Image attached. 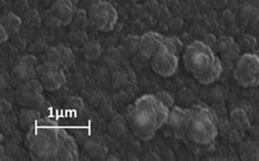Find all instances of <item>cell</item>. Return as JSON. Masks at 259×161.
<instances>
[{"mask_svg": "<svg viewBox=\"0 0 259 161\" xmlns=\"http://www.w3.org/2000/svg\"><path fill=\"white\" fill-rule=\"evenodd\" d=\"M169 111L155 95H145L128 107L127 120L135 135L148 142L167 124Z\"/></svg>", "mask_w": 259, "mask_h": 161, "instance_id": "6da1fadb", "label": "cell"}, {"mask_svg": "<svg viewBox=\"0 0 259 161\" xmlns=\"http://www.w3.org/2000/svg\"><path fill=\"white\" fill-rule=\"evenodd\" d=\"M182 62L186 71L203 86L214 84L223 72L221 59L206 42L195 41L186 46Z\"/></svg>", "mask_w": 259, "mask_h": 161, "instance_id": "7a4b0ae2", "label": "cell"}, {"mask_svg": "<svg viewBox=\"0 0 259 161\" xmlns=\"http://www.w3.org/2000/svg\"><path fill=\"white\" fill-rule=\"evenodd\" d=\"M61 127L55 119L40 117L28 131L26 144L33 160H56Z\"/></svg>", "mask_w": 259, "mask_h": 161, "instance_id": "3957f363", "label": "cell"}, {"mask_svg": "<svg viewBox=\"0 0 259 161\" xmlns=\"http://www.w3.org/2000/svg\"><path fill=\"white\" fill-rule=\"evenodd\" d=\"M219 135V119L210 107L195 104L188 107L185 142L198 146L212 144Z\"/></svg>", "mask_w": 259, "mask_h": 161, "instance_id": "277c9868", "label": "cell"}, {"mask_svg": "<svg viewBox=\"0 0 259 161\" xmlns=\"http://www.w3.org/2000/svg\"><path fill=\"white\" fill-rule=\"evenodd\" d=\"M183 44L176 36H165L164 43L158 53L149 60L152 70L163 78L175 75L180 65V55L183 53Z\"/></svg>", "mask_w": 259, "mask_h": 161, "instance_id": "5b68a950", "label": "cell"}, {"mask_svg": "<svg viewBox=\"0 0 259 161\" xmlns=\"http://www.w3.org/2000/svg\"><path fill=\"white\" fill-rule=\"evenodd\" d=\"M233 77L243 88L259 87V53H245L233 67Z\"/></svg>", "mask_w": 259, "mask_h": 161, "instance_id": "8992f818", "label": "cell"}, {"mask_svg": "<svg viewBox=\"0 0 259 161\" xmlns=\"http://www.w3.org/2000/svg\"><path fill=\"white\" fill-rule=\"evenodd\" d=\"M89 23L101 32H110L118 21V13L115 7L104 0L94 2L88 11Z\"/></svg>", "mask_w": 259, "mask_h": 161, "instance_id": "52a82bcc", "label": "cell"}, {"mask_svg": "<svg viewBox=\"0 0 259 161\" xmlns=\"http://www.w3.org/2000/svg\"><path fill=\"white\" fill-rule=\"evenodd\" d=\"M44 87L38 82L37 78H34L30 82L17 87L16 99L20 106L26 109H36L45 103Z\"/></svg>", "mask_w": 259, "mask_h": 161, "instance_id": "ba28073f", "label": "cell"}, {"mask_svg": "<svg viewBox=\"0 0 259 161\" xmlns=\"http://www.w3.org/2000/svg\"><path fill=\"white\" fill-rule=\"evenodd\" d=\"M36 78L42 84L44 89L50 92L57 91L60 88H63L67 82L65 69L49 62L37 65Z\"/></svg>", "mask_w": 259, "mask_h": 161, "instance_id": "9c48e42d", "label": "cell"}, {"mask_svg": "<svg viewBox=\"0 0 259 161\" xmlns=\"http://www.w3.org/2000/svg\"><path fill=\"white\" fill-rule=\"evenodd\" d=\"M37 58L33 55L20 57L10 71V82L13 86H20L36 78Z\"/></svg>", "mask_w": 259, "mask_h": 161, "instance_id": "30bf717a", "label": "cell"}, {"mask_svg": "<svg viewBox=\"0 0 259 161\" xmlns=\"http://www.w3.org/2000/svg\"><path fill=\"white\" fill-rule=\"evenodd\" d=\"M77 10V0H55L50 8V16L58 26H66L71 23Z\"/></svg>", "mask_w": 259, "mask_h": 161, "instance_id": "8fae6325", "label": "cell"}, {"mask_svg": "<svg viewBox=\"0 0 259 161\" xmlns=\"http://www.w3.org/2000/svg\"><path fill=\"white\" fill-rule=\"evenodd\" d=\"M45 58L46 62L57 65L65 70L71 68L74 60H76L72 50L64 44H58L47 50L45 53Z\"/></svg>", "mask_w": 259, "mask_h": 161, "instance_id": "7c38bea8", "label": "cell"}, {"mask_svg": "<svg viewBox=\"0 0 259 161\" xmlns=\"http://www.w3.org/2000/svg\"><path fill=\"white\" fill-rule=\"evenodd\" d=\"M165 36L156 32H147L139 37L138 53L141 57L151 59L164 43Z\"/></svg>", "mask_w": 259, "mask_h": 161, "instance_id": "4fadbf2b", "label": "cell"}, {"mask_svg": "<svg viewBox=\"0 0 259 161\" xmlns=\"http://www.w3.org/2000/svg\"><path fill=\"white\" fill-rule=\"evenodd\" d=\"M188 107H182L174 105L169 111L167 125L171 127L175 138L184 140L186 139V119Z\"/></svg>", "mask_w": 259, "mask_h": 161, "instance_id": "5bb4252c", "label": "cell"}, {"mask_svg": "<svg viewBox=\"0 0 259 161\" xmlns=\"http://www.w3.org/2000/svg\"><path fill=\"white\" fill-rule=\"evenodd\" d=\"M59 149L56 160H67L73 161L79 159V149L76 144V140L71 137L65 130L61 129L59 134Z\"/></svg>", "mask_w": 259, "mask_h": 161, "instance_id": "9a60e30c", "label": "cell"}, {"mask_svg": "<svg viewBox=\"0 0 259 161\" xmlns=\"http://www.w3.org/2000/svg\"><path fill=\"white\" fill-rule=\"evenodd\" d=\"M218 50L222 54L223 59L221 62L223 65H228L229 67H234L238 57L241 56V50L235 41L232 37H222L217 43Z\"/></svg>", "mask_w": 259, "mask_h": 161, "instance_id": "2e32d148", "label": "cell"}, {"mask_svg": "<svg viewBox=\"0 0 259 161\" xmlns=\"http://www.w3.org/2000/svg\"><path fill=\"white\" fill-rule=\"evenodd\" d=\"M229 123L234 130L242 133L249 131L251 127L248 114L243 107H235L234 110L231 111Z\"/></svg>", "mask_w": 259, "mask_h": 161, "instance_id": "e0dca14e", "label": "cell"}, {"mask_svg": "<svg viewBox=\"0 0 259 161\" xmlns=\"http://www.w3.org/2000/svg\"><path fill=\"white\" fill-rule=\"evenodd\" d=\"M40 117L42 116H40V113L38 110L26 109V107H23L19 114L20 126H21L24 131H29Z\"/></svg>", "mask_w": 259, "mask_h": 161, "instance_id": "ac0fdd59", "label": "cell"}, {"mask_svg": "<svg viewBox=\"0 0 259 161\" xmlns=\"http://www.w3.org/2000/svg\"><path fill=\"white\" fill-rule=\"evenodd\" d=\"M2 25L9 32L10 36L16 35L19 33V31L21 30L22 20L21 18L15 15V13L8 12L2 17Z\"/></svg>", "mask_w": 259, "mask_h": 161, "instance_id": "d6986e66", "label": "cell"}, {"mask_svg": "<svg viewBox=\"0 0 259 161\" xmlns=\"http://www.w3.org/2000/svg\"><path fill=\"white\" fill-rule=\"evenodd\" d=\"M242 160H259V145L254 140H246L240 144Z\"/></svg>", "mask_w": 259, "mask_h": 161, "instance_id": "ffe728a7", "label": "cell"}, {"mask_svg": "<svg viewBox=\"0 0 259 161\" xmlns=\"http://www.w3.org/2000/svg\"><path fill=\"white\" fill-rule=\"evenodd\" d=\"M81 54L88 60H97L102 55V46L100 42L95 41H87L81 46Z\"/></svg>", "mask_w": 259, "mask_h": 161, "instance_id": "44dd1931", "label": "cell"}, {"mask_svg": "<svg viewBox=\"0 0 259 161\" xmlns=\"http://www.w3.org/2000/svg\"><path fill=\"white\" fill-rule=\"evenodd\" d=\"M71 23H72L73 30H84L85 26L89 24L88 12H85L84 10H81V9L77 10Z\"/></svg>", "mask_w": 259, "mask_h": 161, "instance_id": "7402d4cb", "label": "cell"}, {"mask_svg": "<svg viewBox=\"0 0 259 161\" xmlns=\"http://www.w3.org/2000/svg\"><path fill=\"white\" fill-rule=\"evenodd\" d=\"M125 120L121 119V122L119 123L117 118H115L113 122L108 126V130H110L111 134L116 137H120L125 134L126 131V125H125Z\"/></svg>", "mask_w": 259, "mask_h": 161, "instance_id": "603a6c76", "label": "cell"}, {"mask_svg": "<svg viewBox=\"0 0 259 161\" xmlns=\"http://www.w3.org/2000/svg\"><path fill=\"white\" fill-rule=\"evenodd\" d=\"M155 96L163 104H164L165 106H167L169 110H171L172 107L175 105L173 97L169 95L168 92H166V91H160L158 93H155Z\"/></svg>", "mask_w": 259, "mask_h": 161, "instance_id": "cb8c5ba5", "label": "cell"}, {"mask_svg": "<svg viewBox=\"0 0 259 161\" xmlns=\"http://www.w3.org/2000/svg\"><path fill=\"white\" fill-rule=\"evenodd\" d=\"M9 37H10L9 32L7 31L3 25H0V42L2 43L7 42L9 39Z\"/></svg>", "mask_w": 259, "mask_h": 161, "instance_id": "d4e9b609", "label": "cell"}, {"mask_svg": "<svg viewBox=\"0 0 259 161\" xmlns=\"http://www.w3.org/2000/svg\"><path fill=\"white\" fill-rule=\"evenodd\" d=\"M6 109V112H8L11 110V104L8 103V101H5V100H2V110L5 111Z\"/></svg>", "mask_w": 259, "mask_h": 161, "instance_id": "484cf974", "label": "cell"}, {"mask_svg": "<svg viewBox=\"0 0 259 161\" xmlns=\"http://www.w3.org/2000/svg\"><path fill=\"white\" fill-rule=\"evenodd\" d=\"M39 2H42V3H47V2H50V0H39Z\"/></svg>", "mask_w": 259, "mask_h": 161, "instance_id": "4316f807", "label": "cell"}, {"mask_svg": "<svg viewBox=\"0 0 259 161\" xmlns=\"http://www.w3.org/2000/svg\"><path fill=\"white\" fill-rule=\"evenodd\" d=\"M258 120H259V113H258Z\"/></svg>", "mask_w": 259, "mask_h": 161, "instance_id": "83f0119b", "label": "cell"}]
</instances>
